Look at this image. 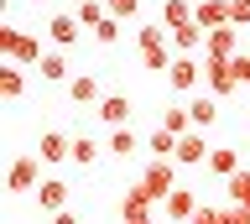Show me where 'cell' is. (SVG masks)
I'll return each instance as SVG.
<instances>
[{
  "instance_id": "d6986e66",
  "label": "cell",
  "mask_w": 250,
  "mask_h": 224,
  "mask_svg": "<svg viewBox=\"0 0 250 224\" xmlns=\"http://www.w3.org/2000/svg\"><path fill=\"white\" fill-rule=\"evenodd\" d=\"M208 172L229 183V177L240 172V151H234V146H214V157H208Z\"/></svg>"
},
{
  "instance_id": "44dd1931",
  "label": "cell",
  "mask_w": 250,
  "mask_h": 224,
  "mask_svg": "<svg viewBox=\"0 0 250 224\" xmlns=\"http://www.w3.org/2000/svg\"><path fill=\"white\" fill-rule=\"evenodd\" d=\"M224 193H229V204H234V208H245V214H250V167H240V172L224 183Z\"/></svg>"
},
{
  "instance_id": "ba28073f",
  "label": "cell",
  "mask_w": 250,
  "mask_h": 224,
  "mask_svg": "<svg viewBox=\"0 0 250 224\" xmlns=\"http://www.w3.org/2000/svg\"><path fill=\"white\" fill-rule=\"evenodd\" d=\"M208 157H214V146L203 141V130H188L183 141H177V157L172 162H183V167H208Z\"/></svg>"
},
{
  "instance_id": "4fadbf2b",
  "label": "cell",
  "mask_w": 250,
  "mask_h": 224,
  "mask_svg": "<svg viewBox=\"0 0 250 224\" xmlns=\"http://www.w3.org/2000/svg\"><path fill=\"white\" fill-rule=\"evenodd\" d=\"M151 193H146V183H130L125 188V198H120V219H141V214H151Z\"/></svg>"
},
{
  "instance_id": "ac0fdd59",
  "label": "cell",
  "mask_w": 250,
  "mask_h": 224,
  "mask_svg": "<svg viewBox=\"0 0 250 224\" xmlns=\"http://www.w3.org/2000/svg\"><path fill=\"white\" fill-rule=\"evenodd\" d=\"M198 26H203V32L229 26V0H198Z\"/></svg>"
},
{
  "instance_id": "2e32d148",
  "label": "cell",
  "mask_w": 250,
  "mask_h": 224,
  "mask_svg": "<svg viewBox=\"0 0 250 224\" xmlns=\"http://www.w3.org/2000/svg\"><path fill=\"white\" fill-rule=\"evenodd\" d=\"M68 99H73V104H94V110H99V79H94V73H73V83H68Z\"/></svg>"
},
{
  "instance_id": "cb8c5ba5",
  "label": "cell",
  "mask_w": 250,
  "mask_h": 224,
  "mask_svg": "<svg viewBox=\"0 0 250 224\" xmlns=\"http://www.w3.org/2000/svg\"><path fill=\"white\" fill-rule=\"evenodd\" d=\"M99 157H104V146L94 136H73V167H94Z\"/></svg>"
},
{
  "instance_id": "484cf974",
  "label": "cell",
  "mask_w": 250,
  "mask_h": 224,
  "mask_svg": "<svg viewBox=\"0 0 250 224\" xmlns=\"http://www.w3.org/2000/svg\"><path fill=\"white\" fill-rule=\"evenodd\" d=\"M104 151H109V157H130V151H136V136H130V130H109Z\"/></svg>"
},
{
  "instance_id": "836d02e7",
  "label": "cell",
  "mask_w": 250,
  "mask_h": 224,
  "mask_svg": "<svg viewBox=\"0 0 250 224\" xmlns=\"http://www.w3.org/2000/svg\"><path fill=\"white\" fill-rule=\"evenodd\" d=\"M125 224H151V214H141V219H125Z\"/></svg>"
},
{
  "instance_id": "3957f363",
  "label": "cell",
  "mask_w": 250,
  "mask_h": 224,
  "mask_svg": "<svg viewBox=\"0 0 250 224\" xmlns=\"http://www.w3.org/2000/svg\"><path fill=\"white\" fill-rule=\"evenodd\" d=\"M47 177H42V157L31 151V157H11V172H5V193H37Z\"/></svg>"
},
{
  "instance_id": "5bb4252c",
  "label": "cell",
  "mask_w": 250,
  "mask_h": 224,
  "mask_svg": "<svg viewBox=\"0 0 250 224\" xmlns=\"http://www.w3.org/2000/svg\"><path fill=\"white\" fill-rule=\"evenodd\" d=\"M37 208H47V214H62V208H68V183H62V177H47L42 188H37Z\"/></svg>"
},
{
  "instance_id": "5b68a950",
  "label": "cell",
  "mask_w": 250,
  "mask_h": 224,
  "mask_svg": "<svg viewBox=\"0 0 250 224\" xmlns=\"http://www.w3.org/2000/svg\"><path fill=\"white\" fill-rule=\"evenodd\" d=\"M141 183H146V193H151L156 204H162L167 193H177V188H183V183H177V167H172V162H151V167L141 172Z\"/></svg>"
},
{
  "instance_id": "7402d4cb",
  "label": "cell",
  "mask_w": 250,
  "mask_h": 224,
  "mask_svg": "<svg viewBox=\"0 0 250 224\" xmlns=\"http://www.w3.org/2000/svg\"><path fill=\"white\" fill-rule=\"evenodd\" d=\"M0 94H5V99H21V94H26V73H21L16 63H0Z\"/></svg>"
},
{
  "instance_id": "277c9868",
  "label": "cell",
  "mask_w": 250,
  "mask_h": 224,
  "mask_svg": "<svg viewBox=\"0 0 250 224\" xmlns=\"http://www.w3.org/2000/svg\"><path fill=\"white\" fill-rule=\"evenodd\" d=\"M37 157H42V167L73 162V136H62V130H42V136H37Z\"/></svg>"
},
{
  "instance_id": "f1b7e54d",
  "label": "cell",
  "mask_w": 250,
  "mask_h": 224,
  "mask_svg": "<svg viewBox=\"0 0 250 224\" xmlns=\"http://www.w3.org/2000/svg\"><path fill=\"white\" fill-rule=\"evenodd\" d=\"M229 26H250V0H229Z\"/></svg>"
},
{
  "instance_id": "9c48e42d",
  "label": "cell",
  "mask_w": 250,
  "mask_h": 224,
  "mask_svg": "<svg viewBox=\"0 0 250 224\" xmlns=\"http://www.w3.org/2000/svg\"><path fill=\"white\" fill-rule=\"evenodd\" d=\"M198 208H203V204H198V193H193V188H177V193H167V198H162V214H167L172 224H188Z\"/></svg>"
},
{
  "instance_id": "f546056e",
  "label": "cell",
  "mask_w": 250,
  "mask_h": 224,
  "mask_svg": "<svg viewBox=\"0 0 250 224\" xmlns=\"http://www.w3.org/2000/svg\"><path fill=\"white\" fill-rule=\"evenodd\" d=\"M229 68H234V79H240V89H245V83H250V52H240Z\"/></svg>"
},
{
  "instance_id": "9a60e30c",
  "label": "cell",
  "mask_w": 250,
  "mask_h": 224,
  "mask_svg": "<svg viewBox=\"0 0 250 224\" xmlns=\"http://www.w3.org/2000/svg\"><path fill=\"white\" fill-rule=\"evenodd\" d=\"M193 21H198V5H188V0H167V5H162V26H167V32H183Z\"/></svg>"
},
{
  "instance_id": "603a6c76",
  "label": "cell",
  "mask_w": 250,
  "mask_h": 224,
  "mask_svg": "<svg viewBox=\"0 0 250 224\" xmlns=\"http://www.w3.org/2000/svg\"><path fill=\"white\" fill-rule=\"evenodd\" d=\"M162 130H172V136L183 141L188 130H193V115H188V104H172V110H162Z\"/></svg>"
},
{
  "instance_id": "e0dca14e",
  "label": "cell",
  "mask_w": 250,
  "mask_h": 224,
  "mask_svg": "<svg viewBox=\"0 0 250 224\" xmlns=\"http://www.w3.org/2000/svg\"><path fill=\"white\" fill-rule=\"evenodd\" d=\"M188 115H193V130H208L219 120V99L214 94H193L188 99Z\"/></svg>"
},
{
  "instance_id": "4316f807",
  "label": "cell",
  "mask_w": 250,
  "mask_h": 224,
  "mask_svg": "<svg viewBox=\"0 0 250 224\" xmlns=\"http://www.w3.org/2000/svg\"><path fill=\"white\" fill-rule=\"evenodd\" d=\"M104 5H109V16H115V21H136L141 16V0H104Z\"/></svg>"
},
{
  "instance_id": "8fae6325",
  "label": "cell",
  "mask_w": 250,
  "mask_h": 224,
  "mask_svg": "<svg viewBox=\"0 0 250 224\" xmlns=\"http://www.w3.org/2000/svg\"><path fill=\"white\" fill-rule=\"evenodd\" d=\"M78 32H83V26H78V16H73V11H58V16L47 21V37H52V47H58V52H68V47H73V42H78Z\"/></svg>"
},
{
  "instance_id": "6da1fadb",
  "label": "cell",
  "mask_w": 250,
  "mask_h": 224,
  "mask_svg": "<svg viewBox=\"0 0 250 224\" xmlns=\"http://www.w3.org/2000/svg\"><path fill=\"white\" fill-rule=\"evenodd\" d=\"M136 52H141V68H146V73H172V63H177L167 26H156V21H146L136 32Z\"/></svg>"
},
{
  "instance_id": "ffe728a7",
  "label": "cell",
  "mask_w": 250,
  "mask_h": 224,
  "mask_svg": "<svg viewBox=\"0 0 250 224\" xmlns=\"http://www.w3.org/2000/svg\"><path fill=\"white\" fill-rule=\"evenodd\" d=\"M78 26H83V32H99V26H104V16H109V5L104 0H78Z\"/></svg>"
},
{
  "instance_id": "1f68e13d",
  "label": "cell",
  "mask_w": 250,
  "mask_h": 224,
  "mask_svg": "<svg viewBox=\"0 0 250 224\" xmlns=\"http://www.w3.org/2000/svg\"><path fill=\"white\" fill-rule=\"evenodd\" d=\"M219 224H250V214H245V208H234V204H229V208H224V219H219Z\"/></svg>"
},
{
  "instance_id": "d4e9b609",
  "label": "cell",
  "mask_w": 250,
  "mask_h": 224,
  "mask_svg": "<svg viewBox=\"0 0 250 224\" xmlns=\"http://www.w3.org/2000/svg\"><path fill=\"white\" fill-rule=\"evenodd\" d=\"M37 73H42V83H62V79H68V58H62V52H47Z\"/></svg>"
},
{
  "instance_id": "52a82bcc",
  "label": "cell",
  "mask_w": 250,
  "mask_h": 224,
  "mask_svg": "<svg viewBox=\"0 0 250 224\" xmlns=\"http://www.w3.org/2000/svg\"><path fill=\"white\" fill-rule=\"evenodd\" d=\"M203 83H208V94L224 99V94H240V79H234L229 63H214V58H203Z\"/></svg>"
},
{
  "instance_id": "d6a6232c",
  "label": "cell",
  "mask_w": 250,
  "mask_h": 224,
  "mask_svg": "<svg viewBox=\"0 0 250 224\" xmlns=\"http://www.w3.org/2000/svg\"><path fill=\"white\" fill-rule=\"evenodd\" d=\"M52 224H83V219H78L73 208H62V214H52Z\"/></svg>"
},
{
  "instance_id": "8992f818",
  "label": "cell",
  "mask_w": 250,
  "mask_h": 224,
  "mask_svg": "<svg viewBox=\"0 0 250 224\" xmlns=\"http://www.w3.org/2000/svg\"><path fill=\"white\" fill-rule=\"evenodd\" d=\"M203 58H214V63H234V58H240V26H219V32H208Z\"/></svg>"
},
{
  "instance_id": "30bf717a",
  "label": "cell",
  "mask_w": 250,
  "mask_h": 224,
  "mask_svg": "<svg viewBox=\"0 0 250 224\" xmlns=\"http://www.w3.org/2000/svg\"><path fill=\"white\" fill-rule=\"evenodd\" d=\"M198 79H203V63H198V58H177L172 73H167V83L177 89V94H198Z\"/></svg>"
},
{
  "instance_id": "7a4b0ae2",
  "label": "cell",
  "mask_w": 250,
  "mask_h": 224,
  "mask_svg": "<svg viewBox=\"0 0 250 224\" xmlns=\"http://www.w3.org/2000/svg\"><path fill=\"white\" fill-rule=\"evenodd\" d=\"M0 52H5V63H16V68H42V58H47L42 37L37 32H16V26H0Z\"/></svg>"
},
{
  "instance_id": "4dcf8cb0",
  "label": "cell",
  "mask_w": 250,
  "mask_h": 224,
  "mask_svg": "<svg viewBox=\"0 0 250 224\" xmlns=\"http://www.w3.org/2000/svg\"><path fill=\"white\" fill-rule=\"evenodd\" d=\"M219 219H224V208H208V204H203V208H198V214H193L188 224H219Z\"/></svg>"
},
{
  "instance_id": "7c38bea8",
  "label": "cell",
  "mask_w": 250,
  "mask_h": 224,
  "mask_svg": "<svg viewBox=\"0 0 250 224\" xmlns=\"http://www.w3.org/2000/svg\"><path fill=\"white\" fill-rule=\"evenodd\" d=\"M94 120L109 125V130H125V120H130V99H125V94H104L99 110H94Z\"/></svg>"
},
{
  "instance_id": "83f0119b",
  "label": "cell",
  "mask_w": 250,
  "mask_h": 224,
  "mask_svg": "<svg viewBox=\"0 0 250 224\" xmlns=\"http://www.w3.org/2000/svg\"><path fill=\"white\" fill-rule=\"evenodd\" d=\"M120 26H125V21L104 16V26H99V32H94V42H99V47H115V42H120Z\"/></svg>"
}]
</instances>
